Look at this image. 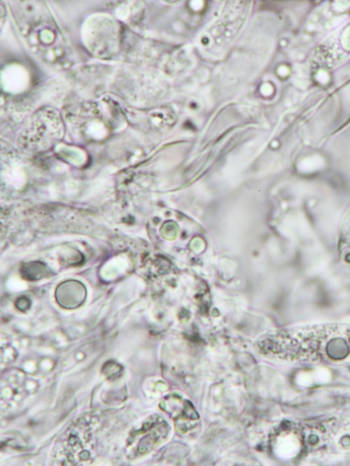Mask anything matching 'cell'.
Returning a JSON list of instances; mask_svg holds the SVG:
<instances>
[{
  "label": "cell",
  "instance_id": "cell-1",
  "mask_svg": "<svg viewBox=\"0 0 350 466\" xmlns=\"http://www.w3.org/2000/svg\"><path fill=\"white\" fill-rule=\"evenodd\" d=\"M170 426L162 417L153 416L138 430L137 450L141 453L150 452L168 437Z\"/></svg>",
  "mask_w": 350,
  "mask_h": 466
}]
</instances>
